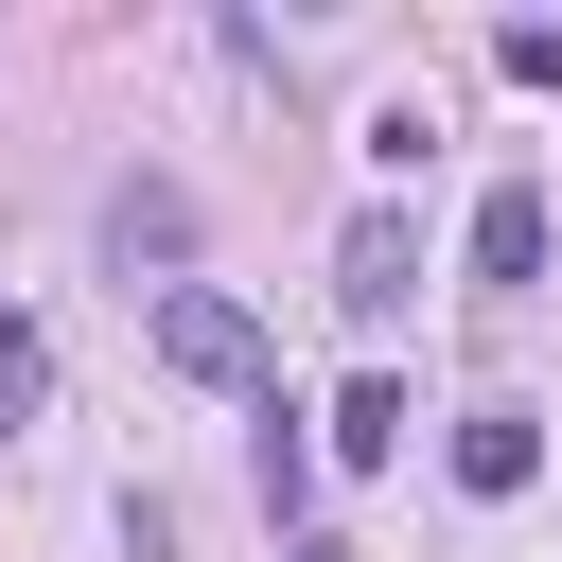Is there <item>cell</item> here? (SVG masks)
<instances>
[{
  "instance_id": "cell-4",
  "label": "cell",
  "mask_w": 562,
  "mask_h": 562,
  "mask_svg": "<svg viewBox=\"0 0 562 562\" xmlns=\"http://www.w3.org/2000/svg\"><path fill=\"white\" fill-rule=\"evenodd\" d=\"M527 474H544V404H474V422H457V492H492V509H509Z\"/></svg>"
},
{
  "instance_id": "cell-3",
  "label": "cell",
  "mask_w": 562,
  "mask_h": 562,
  "mask_svg": "<svg viewBox=\"0 0 562 562\" xmlns=\"http://www.w3.org/2000/svg\"><path fill=\"white\" fill-rule=\"evenodd\" d=\"M474 281H492V299L544 281V176H492V193H474Z\"/></svg>"
},
{
  "instance_id": "cell-8",
  "label": "cell",
  "mask_w": 562,
  "mask_h": 562,
  "mask_svg": "<svg viewBox=\"0 0 562 562\" xmlns=\"http://www.w3.org/2000/svg\"><path fill=\"white\" fill-rule=\"evenodd\" d=\"M35 386H53V351H35V316H0V439L35 422Z\"/></svg>"
},
{
  "instance_id": "cell-9",
  "label": "cell",
  "mask_w": 562,
  "mask_h": 562,
  "mask_svg": "<svg viewBox=\"0 0 562 562\" xmlns=\"http://www.w3.org/2000/svg\"><path fill=\"white\" fill-rule=\"evenodd\" d=\"M492 70H509V88H562V35H544V18H509V35H492Z\"/></svg>"
},
{
  "instance_id": "cell-5",
  "label": "cell",
  "mask_w": 562,
  "mask_h": 562,
  "mask_svg": "<svg viewBox=\"0 0 562 562\" xmlns=\"http://www.w3.org/2000/svg\"><path fill=\"white\" fill-rule=\"evenodd\" d=\"M105 246H123V263H176V246H193V193H176V176H123V193H105Z\"/></svg>"
},
{
  "instance_id": "cell-1",
  "label": "cell",
  "mask_w": 562,
  "mask_h": 562,
  "mask_svg": "<svg viewBox=\"0 0 562 562\" xmlns=\"http://www.w3.org/2000/svg\"><path fill=\"white\" fill-rule=\"evenodd\" d=\"M158 369L176 386H263V316L228 281H158Z\"/></svg>"
},
{
  "instance_id": "cell-7",
  "label": "cell",
  "mask_w": 562,
  "mask_h": 562,
  "mask_svg": "<svg viewBox=\"0 0 562 562\" xmlns=\"http://www.w3.org/2000/svg\"><path fill=\"white\" fill-rule=\"evenodd\" d=\"M299 492H316V439H299L281 404H263V509H281V544H299Z\"/></svg>"
},
{
  "instance_id": "cell-2",
  "label": "cell",
  "mask_w": 562,
  "mask_h": 562,
  "mask_svg": "<svg viewBox=\"0 0 562 562\" xmlns=\"http://www.w3.org/2000/svg\"><path fill=\"white\" fill-rule=\"evenodd\" d=\"M334 299L386 334V316L422 299V228H404V211H351V228H334Z\"/></svg>"
},
{
  "instance_id": "cell-10",
  "label": "cell",
  "mask_w": 562,
  "mask_h": 562,
  "mask_svg": "<svg viewBox=\"0 0 562 562\" xmlns=\"http://www.w3.org/2000/svg\"><path fill=\"white\" fill-rule=\"evenodd\" d=\"M281 562H351V544H316V527H299V544H281Z\"/></svg>"
},
{
  "instance_id": "cell-6",
  "label": "cell",
  "mask_w": 562,
  "mask_h": 562,
  "mask_svg": "<svg viewBox=\"0 0 562 562\" xmlns=\"http://www.w3.org/2000/svg\"><path fill=\"white\" fill-rule=\"evenodd\" d=\"M404 422H422V404H404L386 369H351V386H334V457H404Z\"/></svg>"
}]
</instances>
